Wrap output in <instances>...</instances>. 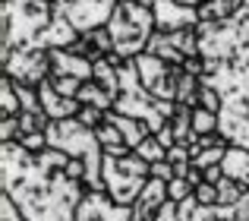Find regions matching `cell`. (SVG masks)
<instances>
[{
	"label": "cell",
	"instance_id": "f1b7e54d",
	"mask_svg": "<svg viewBox=\"0 0 249 221\" xmlns=\"http://www.w3.org/2000/svg\"><path fill=\"white\" fill-rule=\"evenodd\" d=\"M193 190H196V186L189 184L186 177L167 180V199H174V203H183V199H189V196H193Z\"/></svg>",
	"mask_w": 249,
	"mask_h": 221
},
{
	"label": "cell",
	"instance_id": "d4e9b609",
	"mask_svg": "<svg viewBox=\"0 0 249 221\" xmlns=\"http://www.w3.org/2000/svg\"><path fill=\"white\" fill-rule=\"evenodd\" d=\"M193 129L199 136H208V133H221V117L208 108H193Z\"/></svg>",
	"mask_w": 249,
	"mask_h": 221
},
{
	"label": "cell",
	"instance_id": "ffe728a7",
	"mask_svg": "<svg viewBox=\"0 0 249 221\" xmlns=\"http://www.w3.org/2000/svg\"><path fill=\"white\" fill-rule=\"evenodd\" d=\"M240 0H205L199 6V19L202 22H224V19L237 16Z\"/></svg>",
	"mask_w": 249,
	"mask_h": 221
},
{
	"label": "cell",
	"instance_id": "30bf717a",
	"mask_svg": "<svg viewBox=\"0 0 249 221\" xmlns=\"http://www.w3.org/2000/svg\"><path fill=\"white\" fill-rule=\"evenodd\" d=\"M155 13V25L158 32H177V29H193L199 25V6H186V3H177V0H155L152 6Z\"/></svg>",
	"mask_w": 249,
	"mask_h": 221
},
{
	"label": "cell",
	"instance_id": "d6a6232c",
	"mask_svg": "<svg viewBox=\"0 0 249 221\" xmlns=\"http://www.w3.org/2000/svg\"><path fill=\"white\" fill-rule=\"evenodd\" d=\"M76 120L95 129V127H101V123H104V110H101V108H95V105H82V108H79V114H76Z\"/></svg>",
	"mask_w": 249,
	"mask_h": 221
},
{
	"label": "cell",
	"instance_id": "f35d334b",
	"mask_svg": "<svg viewBox=\"0 0 249 221\" xmlns=\"http://www.w3.org/2000/svg\"><path fill=\"white\" fill-rule=\"evenodd\" d=\"M152 177H158V180H174V177H177V174H174V165H170L167 158L155 161V165H152Z\"/></svg>",
	"mask_w": 249,
	"mask_h": 221
},
{
	"label": "cell",
	"instance_id": "e0dca14e",
	"mask_svg": "<svg viewBox=\"0 0 249 221\" xmlns=\"http://www.w3.org/2000/svg\"><path fill=\"white\" fill-rule=\"evenodd\" d=\"M221 167H224L227 177H233L243 186H249V148L227 146V155H224V161H221Z\"/></svg>",
	"mask_w": 249,
	"mask_h": 221
},
{
	"label": "cell",
	"instance_id": "52a82bcc",
	"mask_svg": "<svg viewBox=\"0 0 249 221\" xmlns=\"http://www.w3.org/2000/svg\"><path fill=\"white\" fill-rule=\"evenodd\" d=\"M3 76L25 86H41L51 76V51L44 48H16L3 60Z\"/></svg>",
	"mask_w": 249,
	"mask_h": 221
},
{
	"label": "cell",
	"instance_id": "8992f818",
	"mask_svg": "<svg viewBox=\"0 0 249 221\" xmlns=\"http://www.w3.org/2000/svg\"><path fill=\"white\" fill-rule=\"evenodd\" d=\"M136 70H139V79L155 98L161 101H177V86H180V76H183V67L180 63H167L161 60L158 54L152 51H142L136 57Z\"/></svg>",
	"mask_w": 249,
	"mask_h": 221
},
{
	"label": "cell",
	"instance_id": "1f68e13d",
	"mask_svg": "<svg viewBox=\"0 0 249 221\" xmlns=\"http://www.w3.org/2000/svg\"><path fill=\"white\" fill-rule=\"evenodd\" d=\"M19 136H22L19 114H16V117H0V142H16Z\"/></svg>",
	"mask_w": 249,
	"mask_h": 221
},
{
	"label": "cell",
	"instance_id": "6da1fadb",
	"mask_svg": "<svg viewBox=\"0 0 249 221\" xmlns=\"http://www.w3.org/2000/svg\"><path fill=\"white\" fill-rule=\"evenodd\" d=\"M70 155L60 148L29 152L19 142H0L3 193L29 221H76L89 186L70 177Z\"/></svg>",
	"mask_w": 249,
	"mask_h": 221
},
{
	"label": "cell",
	"instance_id": "4dcf8cb0",
	"mask_svg": "<svg viewBox=\"0 0 249 221\" xmlns=\"http://www.w3.org/2000/svg\"><path fill=\"white\" fill-rule=\"evenodd\" d=\"M199 108H208L214 114L221 110V92L214 86H208V82H202V89H199Z\"/></svg>",
	"mask_w": 249,
	"mask_h": 221
},
{
	"label": "cell",
	"instance_id": "d6986e66",
	"mask_svg": "<svg viewBox=\"0 0 249 221\" xmlns=\"http://www.w3.org/2000/svg\"><path fill=\"white\" fill-rule=\"evenodd\" d=\"M76 98H79L82 105H95V108H101V110H110V108H114V101H117L114 95H110L101 82H95V79H85L82 86H79V92H76Z\"/></svg>",
	"mask_w": 249,
	"mask_h": 221
},
{
	"label": "cell",
	"instance_id": "484cf974",
	"mask_svg": "<svg viewBox=\"0 0 249 221\" xmlns=\"http://www.w3.org/2000/svg\"><path fill=\"white\" fill-rule=\"evenodd\" d=\"M170 127H174V133H177V142H186L189 133H193V105H180V101H177Z\"/></svg>",
	"mask_w": 249,
	"mask_h": 221
},
{
	"label": "cell",
	"instance_id": "836d02e7",
	"mask_svg": "<svg viewBox=\"0 0 249 221\" xmlns=\"http://www.w3.org/2000/svg\"><path fill=\"white\" fill-rule=\"evenodd\" d=\"M193 196L199 199V205H218V184H208V180H202V184L193 190Z\"/></svg>",
	"mask_w": 249,
	"mask_h": 221
},
{
	"label": "cell",
	"instance_id": "ab89813d",
	"mask_svg": "<svg viewBox=\"0 0 249 221\" xmlns=\"http://www.w3.org/2000/svg\"><path fill=\"white\" fill-rule=\"evenodd\" d=\"M221 177H224V167H221V165H212V167H205V180H208V184H218Z\"/></svg>",
	"mask_w": 249,
	"mask_h": 221
},
{
	"label": "cell",
	"instance_id": "9c48e42d",
	"mask_svg": "<svg viewBox=\"0 0 249 221\" xmlns=\"http://www.w3.org/2000/svg\"><path fill=\"white\" fill-rule=\"evenodd\" d=\"M76 221H136L133 205H120L104 190H89L79 203Z\"/></svg>",
	"mask_w": 249,
	"mask_h": 221
},
{
	"label": "cell",
	"instance_id": "d590c367",
	"mask_svg": "<svg viewBox=\"0 0 249 221\" xmlns=\"http://www.w3.org/2000/svg\"><path fill=\"white\" fill-rule=\"evenodd\" d=\"M0 221H29L22 212H19V205L13 203L10 196H6V193L0 196Z\"/></svg>",
	"mask_w": 249,
	"mask_h": 221
},
{
	"label": "cell",
	"instance_id": "7c38bea8",
	"mask_svg": "<svg viewBox=\"0 0 249 221\" xmlns=\"http://www.w3.org/2000/svg\"><path fill=\"white\" fill-rule=\"evenodd\" d=\"M38 92H41V105H44V114L51 117V120H67V117H76L82 108V101L76 98V95H63L54 89V82H51V76L38 86Z\"/></svg>",
	"mask_w": 249,
	"mask_h": 221
},
{
	"label": "cell",
	"instance_id": "277c9868",
	"mask_svg": "<svg viewBox=\"0 0 249 221\" xmlns=\"http://www.w3.org/2000/svg\"><path fill=\"white\" fill-rule=\"evenodd\" d=\"M107 32L114 38V54L123 57V60H133V57H139L148 48L158 25H155L152 6H142L139 0H129V3L114 6V13L107 19Z\"/></svg>",
	"mask_w": 249,
	"mask_h": 221
},
{
	"label": "cell",
	"instance_id": "5b68a950",
	"mask_svg": "<svg viewBox=\"0 0 249 221\" xmlns=\"http://www.w3.org/2000/svg\"><path fill=\"white\" fill-rule=\"evenodd\" d=\"M148 177H152V165L136 152L120 155V158L104 155V193L120 205H133L142 186L148 184Z\"/></svg>",
	"mask_w": 249,
	"mask_h": 221
},
{
	"label": "cell",
	"instance_id": "4fadbf2b",
	"mask_svg": "<svg viewBox=\"0 0 249 221\" xmlns=\"http://www.w3.org/2000/svg\"><path fill=\"white\" fill-rule=\"evenodd\" d=\"M164 203H167V180L148 177V184L142 186V193L136 196V203H133L136 221H155V215H158V209Z\"/></svg>",
	"mask_w": 249,
	"mask_h": 221
},
{
	"label": "cell",
	"instance_id": "83f0119b",
	"mask_svg": "<svg viewBox=\"0 0 249 221\" xmlns=\"http://www.w3.org/2000/svg\"><path fill=\"white\" fill-rule=\"evenodd\" d=\"M243 193H246V186L240 184V180L227 177V174L218 180V205H233L240 196H243Z\"/></svg>",
	"mask_w": 249,
	"mask_h": 221
},
{
	"label": "cell",
	"instance_id": "7402d4cb",
	"mask_svg": "<svg viewBox=\"0 0 249 221\" xmlns=\"http://www.w3.org/2000/svg\"><path fill=\"white\" fill-rule=\"evenodd\" d=\"M167 38L174 41V48L180 51L183 57H196V54H199V25H193V29L167 32Z\"/></svg>",
	"mask_w": 249,
	"mask_h": 221
},
{
	"label": "cell",
	"instance_id": "44dd1931",
	"mask_svg": "<svg viewBox=\"0 0 249 221\" xmlns=\"http://www.w3.org/2000/svg\"><path fill=\"white\" fill-rule=\"evenodd\" d=\"M145 51H152V54H158L161 60H167V63H180V67H183V60H186V57H183L180 51L174 48V41L167 38V32H155Z\"/></svg>",
	"mask_w": 249,
	"mask_h": 221
},
{
	"label": "cell",
	"instance_id": "8d00e7d4",
	"mask_svg": "<svg viewBox=\"0 0 249 221\" xmlns=\"http://www.w3.org/2000/svg\"><path fill=\"white\" fill-rule=\"evenodd\" d=\"M51 82H54V89L63 92V95H76L79 86H82V79H73V76H51Z\"/></svg>",
	"mask_w": 249,
	"mask_h": 221
},
{
	"label": "cell",
	"instance_id": "60d3db41",
	"mask_svg": "<svg viewBox=\"0 0 249 221\" xmlns=\"http://www.w3.org/2000/svg\"><path fill=\"white\" fill-rule=\"evenodd\" d=\"M177 3H186V6H202L205 0H177Z\"/></svg>",
	"mask_w": 249,
	"mask_h": 221
},
{
	"label": "cell",
	"instance_id": "ba28073f",
	"mask_svg": "<svg viewBox=\"0 0 249 221\" xmlns=\"http://www.w3.org/2000/svg\"><path fill=\"white\" fill-rule=\"evenodd\" d=\"M117 0H54V13L67 16L79 35H89L91 29L107 25Z\"/></svg>",
	"mask_w": 249,
	"mask_h": 221
},
{
	"label": "cell",
	"instance_id": "3957f363",
	"mask_svg": "<svg viewBox=\"0 0 249 221\" xmlns=\"http://www.w3.org/2000/svg\"><path fill=\"white\" fill-rule=\"evenodd\" d=\"M54 19V0H3L0 22H3V60L16 48H38V35Z\"/></svg>",
	"mask_w": 249,
	"mask_h": 221
},
{
	"label": "cell",
	"instance_id": "5bb4252c",
	"mask_svg": "<svg viewBox=\"0 0 249 221\" xmlns=\"http://www.w3.org/2000/svg\"><path fill=\"white\" fill-rule=\"evenodd\" d=\"M76 38H79V32L73 29V22H70L67 16H60V13H54L51 25L38 35V48H44V51H51V48H70Z\"/></svg>",
	"mask_w": 249,
	"mask_h": 221
},
{
	"label": "cell",
	"instance_id": "9a60e30c",
	"mask_svg": "<svg viewBox=\"0 0 249 221\" xmlns=\"http://www.w3.org/2000/svg\"><path fill=\"white\" fill-rule=\"evenodd\" d=\"M104 120H107V123H114V127L123 133V139H126L133 148L139 146V142L145 139L148 133H152V127H148L145 120H136V117H126V114H120V110H114V108H110V110H104Z\"/></svg>",
	"mask_w": 249,
	"mask_h": 221
},
{
	"label": "cell",
	"instance_id": "7bdbcfd3",
	"mask_svg": "<svg viewBox=\"0 0 249 221\" xmlns=\"http://www.w3.org/2000/svg\"><path fill=\"white\" fill-rule=\"evenodd\" d=\"M117 3H129V0H117Z\"/></svg>",
	"mask_w": 249,
	"mask_h": 221
},
{
	"label": "cell",
	"instance_id": "f546056e",
	"mask_svg": "<svg viewBox=\"0 0 249 221\" xmlns=\"http://www.w3.org/2000/svg\"><path fill=\"white\" fill-rule=\"evenodd\" d=\"M89 41L98 48V54H114V38H110L107 25H101V29H91V32H89Z\"/></svg>",
	"mask_w": 249,
	"mask_h": 221
},
{
	"label": "cell",
	"instance_id": "7a4b0ae2",
	"mask_svg": "<svg viewBox=\"0 0 249 221\" xmlns=\"http://www.w3.org/2000/svg\"><path fill=\"white\" fill-rule=\"evenodd\" d=\"M199 54L205 57L202 82L221 92V136L249 148V16L199 22Z\"/></svg>",
	"mask_w": 249,
	"mask_h": 221
},
{
	"label": "cell",
	"instance_id": "b9f144b4",
	"mask_svg": "<svg viewBox=\"0 0 249 221\" xmlns=\"http://www.w3.org/2000/svg\"><path fill=\"white\" fill-rule=\"evenodd\" d=\"M139 3H142V6H155V0H139Z\"/></svg>",
	"mask_w": 249,
	"mask_h": 221
},
{
	"label": "cell",
	"instance_id": "74e56055",
	"mask_svg": "<svg viewBox=\"0 0 249 221\" xmlns=\"http://www.w3.org/2000/svg\"><path fill=\"white\" fill-rule=\"evenodd\" d=\"M155 221H183V218H180V203L167 199V203L158 209V215H155Z\"/></svg>",
	"mask_w": 249,
	"mask_h": 221
},
{
	"label": "cell",
	"instance_id": "e575fe53",
	"mask_svg": "<svg viewBox=\"0 0 249 221\" xmlns=\"http://www.w3.org/2000/svg\"><path fill=\"white\" fill-rule=\"evenodd\" d=\"M16 142L22 148H29V152H44L48 148V133H22Z\"/></svg>",
	"mask_w": 249,
	"mask_h": 221
},
{
	"label": "cell",
	"instance_id": "603a6c76",
	"mask_svg": "<svg viewBox=\"0 0 249 221\" xmlns=\"http://www.w3.org/2000/svg\"><path fill=\"white\" fill-rule=\"evenodd\" d=\"M199 89H202V76H193V73H186L183 70V76H180V86H177V101L180 105H199Z\"/></svg>",
	"mask_w": 249,
	"mask_h": 221
},
{
	"label": "cell",
	"instance_id": "2e32d148",
	"mask_svg": "<svg viewBox=\"0 0 249 221\" xmlns=\"http://www.w3.org/2000/svg\"><path fill=\"white\" fill-rule=\"evenodd\" d=\"M120 63H123V57H117V54H104L95 60V82H101L114 98L120 95Z\"/></svg>",
	"mask_w": 249,
	"mask_h": 221
},
{
	"label": "cell",
	"instance_id": "ac0fdd59",
	"mask_svg": "<svg viewBox=\"0 0 249 221\" xmlns=\"http://www.w3.org/2000/svg\"><path fill=\"white\" fill-rule=\"evenodd\" d=\"M95 133H98V142H101L104 155H117V158H120V155H129V152H133V146L123 139V133L114 127V123L104 120L101 127H95Z\"/></svg>",
	"mask_w": 249,
	"mask_h": 221
},
{
	"label": "cell",
	"instance_id": "4316f807",
	"mask_svg": "<svg viewBox=\"0 0 249 221\" xmlns=\"http://www.w3.org/2000/svg\"><path fill=\"white\" fill-rule=\"evenodd\" d=\"M133 152H136V155H139V158H145V161H148V165H155V161H161V158H167V148H164V146H161V139H158V136H155V133H148V136H145V139H142V142H139V146H136V148H133Z\"/></svg>",
	"mask_w": 249,
	"mask_h": 221
},
{
	"label": "cell",
	"instance_id": "cb8c5ba5",
	"mask_svg": "<svg viewBox=\"0 0 249 221\" xmlns=\"http://www.w3.org/2000/svg\"><path fill=\"white\" fill-rule=\"evenodd\" d=\"M22 105H19V95H16V86H13L10 76L0 79V117H16Z\"/></svg>",
	"mask_w": 249,
	"mask_h": 221
},
{
	"label": "cell",
	"instance_id": "8fae6325",
	"mask_svg": "<svg viewBox=\"0 0 249 221\" xmlns=\"http://www.w3.org/2000/svg\"><path fill=\"white\" fill-rule=\"evenodd\" d=\"M51 76H73V79H95V60L76 54L70 48H51Z\"/></svg>",
	"mask_w": 249,
	"mask_h": 221
}]
</instances>
